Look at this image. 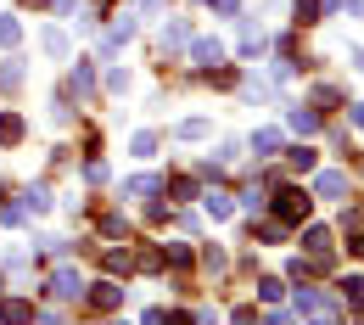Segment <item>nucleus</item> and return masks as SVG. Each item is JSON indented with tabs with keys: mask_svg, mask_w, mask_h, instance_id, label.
<instances>
[{
	"mask_svg": "<svg viewBox=\"0 0 364 325\" xmlns=\"http://www.w3.org/2000/svg\"><path fill=\"white\" fill-rule=\"evenodd\" d=\"M291 314H303V320H348V303H336V297L314 292L309 280H297V309Z\"/></svg>",
	"mask_w": 364,
	"mask_h": 325,
	"instance_id": "obj_1",
	"label": "nucleus"
},
{
	"mask_svg": "<svg viewBox=\"0 0 364 325\" xmlns=\"http://www.w3.org/2000/svg\"><path fill=\"white\" fill-rule=\"evenodd\" d=\"M309 208H314V191H303V186H280V191H274V219L303 225V219H309Z\"/></svg>",
	"mask_w": 364,
	"mask_h": 325,
	"instance_id": "obj_2",
	"label": "nucleus"
},
{
	"mask_svg": "<svg viewBox=\"0 0 364 325\" xmlns=\"http://www.w3.org/2000/svg\"><path fill=\"white\" fill-rule=\"evenodd\" d=\"M85 303L95 314H112V309H124V286L118 280H95V286H85Z\"/></svg>",
	"mask_w": 364,
	"mask_h": 325,
	"instance_id": "obj_3",
	"label": "nucleus"
},
{
	"mask_svg": "<svg viewBox=\"0 0 364 325\" xmlns=\"http://www.w3.org/2000/svg\"><path fill=\"white\" fill-rule=\"evenodd\" d=\"M157 46H163V56L185 50V46H191V23H185V17H163V34H157Z\"/></svg>",
	"mask_w": 364,
	"mask_h": 325,
	"instance_id": "obj_4",
	"label": "nucleus"
},
{
	"mask_svg": "<svg viewBox=\"0 0 364 325\" xmlns=\"http://www.w3.org/2000/svg\"><path fill=\"white\" fill-rule=\"evenodd\" d=\"M264 46H269V34H264V23H252V17H241V56H258Z\"/></svg>",
	"mask_w": 364,
	"mask_h": 325,
	"instance_id": "obj_5",
	"label": "nucleus"
},
{
	"mask_svg": "<svg viewBox=\"0 0 364 325\" xmlns=\"http://www.w3.org/2000/svg\"><path fill=\"white\" fill-rule=\"evenodd\" d=\"M50 292H56V297H85V275H79V270H56V275H50Z\"/></svg>",
	"mask_w": 364,
	"mask_h": 325,
	"instance_id": "obj_6",
	"label": "nucleus"
},
{
	"mask_svg": "<svg viewBox=\"0 0 364 325\" xmlns=\"http://www.w3.org/2000/svg\"><path fill=\"white\" fill-rule=\"evenodd\" d=\"M191 62H202V68H213V62H225V46L202 34V40H191Z\"/></svg>",
	"mask_w": 364,
	"mask_h": 325,
	"instance_id": "obj_7",
	"label": "nucleus"
},
{
	"mask_svg": "<svg viewBox=\"0 0 364 325\" xmlns=\"http://www.w3.org/2000/svg\"><path fill=\"white\" fill-rule=\"evenodd\" d=\"M17 208H23V213H50V186L34 180V186L23 191V202H17Z\"/></svg>",
	"mask_w": 364,
	"mask_h": 325,
	"instance_id": "obj_8",
	"label": "nucleus"
},
{
	"mask_svg": "<svg viewBox=\"0 0 364 325\" xmlns=\"http://www.w3.org/2000/svg\"><path fill=\"white\" fill-rule=\"evenodd\" d=\"M68 90L79 95V101H85V95L95 90V68H90V62H79V68H73V73H68Z\"/></svg>",
	"mask_w": 364,
	"mask_h": 325,
	"instance_id": "obj_9",
	"label": "nucleus"
},
{
	"mask_svg": "<svg viewBox=\"0 0 364 325\" xmlns=\"http://www.w3.org/2000/svg\"><path fill=\"white\" fill-rule=\"evenodd\" d=\"M286 124H291L297 135H314V129H319V112H309V107H286Z\"/></svg>",
	"mask_w": 364,
	"mask_h": 325,
	"instance_id": "obj_10",
	"label": "nucleus"
},
{
	"mask_svg": "<svg viewBox=\"0 0 364 325\" xmlns=\"http://www.w3.org/2000/svg\"><path fill=\"white\" fill-rule=\"evenodd\" d=\"M202 202H208V219H213V225H225L230 213H235V202H230L225 191H208V196H202Z\"/></svg>",
	"mask_w": 364,
	"mask_h": 325,
	"instance_id": "obj_11",
	"label": "nucleus"
},
{
	"mask_svg": "<svg viewBox=\"0 0 364 325\" xmlns=\"http://www.w3.org/2000/svg\"><path fill=\"white\" fill-rule=\"evenodd\" d=\"M241 95L264 107V101H274V85H269V79H258V73H252V79H241Z\"/></svg>",
	"mask_w": 364,
	"mask_h": 325,
	"instance_id": "obj_12",
	"label": "nucleus"
},
{
	"mask_svg": "<svg viewBox=\"0 0 364 325\" xmlns=\"http://www.w3.org/2000/svg\"><path fill=\"white\" fill-rule=\"evenodd\" d=\"M342 191H348V174H336V169H325L314 180V196H342Z\"/></svg>",
	"mask_w": 364,
	"mask_h": 325,
	"instance_id": "obj_13",
	"label": "nucleus"
},
{
	"mask_svg": "<svg viewBox=\"0 0 364 325\" xmlns=\"http://www.w3.org/2000/svg\"><path fill=\"white\" fill-rule=\"evenodd\" d=\"M157 191H163L157 174H135V180H124V196H157Z\"/></svg>",
	"mask_w": 364,
	"mask_h": 325,
	"instance_id": "obj_14",
	"label": "nucleus"
},
{
	"mask_svg": "<svg viewBox=\"0 0 364 325\" xmlns=\"http://www.w3.org/2000/svg\"><path fill=\"white\" fill-rule=\"evenodd\" d=\"M291 11H297V23L309 28V23H319V17L331 11V6H325V0H291Z\"/></svg>",
	"mask_w": 364,
	"mask_h": 325,
	"instance_id": "obj_15",
	"label": "nucleus"
},
{
	"mask_svg": "<svg viewBox=\"0 0 364 325\" xmlns=\"http://www.w3.org/2000/svg\"><path fill=\"white\" fill-rule=\"evenodd\" d=\"M0 320H34V303H23V297H0Z\"/></svg>",
	"mask_w": 364,
	"mask_h": 325,
	"instance_id": "obj_16",
	"label": "nucleus"
},
{
	"mask_svg": "<svg viewBox=\"0 0 364 325\" xmlns=\"http://www.w3.org/2000/svg\"><path fill=\"white\" fill-rule=\"evenodd\" d=\"M336 292H342V303H348V309H364V275H348Z\"/></svg>",
	"mask_w": 364,
	"mask_h": 325,
	"instance_id": "obj_17",
	"label": "nucleus"
},
{
	"mask_svg": "<svg viewBox=\"0 0 364 325\" xmlns=\"http://www.w3.org/2000/svg\"><path fill=\"white\" fill-rule=\"evenodd\" d=\"M286 230H291L286 219H269V225H252V230H247V235H264L269 247H280V241H286Z\"/></svg>",
	"mask_w": 364,
	"mask_h": 325,
	"instance_id": "obj_18",
	"label": "nucleus"
},
{
	"mask_svg": "<svg viewBox=\"0 0 364 325\" xmlns=\"http://www.w3.org/2000/svg\"><path fill=\"white\" fill-rule=\"evenodd\" d=\"M40 50H46V56H68V34H62V28H46V34H40Z\"/></svg>",
	"mask_w": 364,
	"mask_h": 325,
	"instance_id": "obj_19",
	"label": "nucleus"
},
{
	"mask_svg": "<svg viewBox=\"0 0 364 325\" xmlns=\"http://www.w3.org/2000/svg\"><path fill=\"white\" fill-rule=\"evenodd\" d=\"M252 151H258V157H274V151H280V129H258V135H252Z\"/></svg>",
	"mask_w": 364,
	"mask_h": 325,
	"instance_id": "obj_20",
	"label": "nucleus"
},
{
	"mask_svg": "<svg viewBox=\"0 0 364 325\" xmlns=\"http://www.w3.org/2000/svg\"><path fill=\"white\" fill-rule=\"evenodd\" d=\"M17 140H23V118L6 112V118H0V146H17Z\"/></svg>",
	"mask_w": 364,
	"mask_h": 325,
	"instance_id": "obj_21",
	"label": "nucleus"
},
{
	"mask_svg": "<svg viewBox=\"0 0 364 325\" xmlns=\"http://www.w3.org/2000/svg\"><path fill=\"white\" fill-rule=\"evenodd\" d=\"M208 135V118H185V124H174V140H202Z\"/></svg>",
	"mask_w": 364,
	"mask_h": 325,
	"instance_id": "obj_22",
	"label": "nucleus"
},
{
	"mask_svg": "<svg viewBox=\"0 0 364 325\" xmlns=\"http://www.w3.org/2000/svg\"><path fill=\"white\" fill-rule=\"evenodd\" d=\"M303 241H309V252H331V230H325V225H309Z\"/></svg>",
	"mask_w": 364,
	"mask_h": 325,
	"instance_id": "obj_23",
	"label": "nucleus"
},
{
	"mask_svg": "<svg viewBox=\"0 0 364 325\" xmlns=\"http://www.w3.org/2000/svg\"><path fill=\"white\" fill-rule=\"evenodd\" d=\"M129 151H135V157H157V135H151V129H140V135L129 140Z\"/></svg>",
	"mask_w": 364,
	"mask_h": 325,
	"instance_id": "obj_24",
	"label": "nucleus"
},
{
	"mask_svg": "<svg viewBox=\"0 0 364 325\" xmlns=\"http://www.w3.org/2000/svg\"><path fill=\"white\" fill-rule=\"evenodd\" d=\"M280 292H286V280H274V275H258V297H264V303H280Z\"/></svg>",
	"mask_w": 364,
	"mask_h": 325,
	"instance_id": "obj_25",
	"label": "nucleus"
},
{
	"mask_svg": "<svg viewBox=\"0 0 364 325\" xmlns=\"http://www.w3.org/2000/svg\"><path fill=\"white\" fill-rule=\"evenodd\" d=\"M264 202H269V191L258 186V180H252V186L241 191V208H252V213H258V208H264Z\"/></svg>",
	"mask_w": 364,
	"mask_h": 325,
	"instance_id": "obj_26",
	"label": "nucleus"
},
{
	"mask_svg": "<svg viewBox=\"0 0 364 325\" xmlns=\"http://www.w3.org/2000/svg\"><path fill=\"white\" fill-rule=\"evenodd\" d=\"M135 270H146V275H157V270H163V252H157V247H146V252H135Z\"/></svg>",
	"mask_w": 364,
	"mask_h": 325,
	"instance_id": "obj_27",
	"label": "nucleus"
},
{
	"mask_svg": "<svg viewBox=\"0 0 364 325\" xmlns=\"http://www.w3.org/2000/svg\"><path fill=\"white\" fill-rule=\"evenodd\" d=\"M6 275H11V280H28V252H6Z\"/></svg>",
	"mask_w": 364,
	"mask_h": 325,
	"instance_id": "obj_28",
	"label": "nucleus"
},
{
	"mask_svg": "<svg viewBox=\"0 0 364 325\" xmlns=\"http://www.w3.org/2000/svg\"><path fill=\"white\" fill-rule=\"evenodd\" d=\"M163 258H168L174 270H185V264H191V247H185V241H168V247H163Z\"/></svg>",
	"mask_w": 364,
	"mask_h": 325,
	"instance_id": "obj_29",
	"label": "nucleus"
},
{
	"mask_svg": "<svg viewBox=\"0 0 364 325\" xmlns=\"http://www.w3.org/2000/svg\"><path fill=\"white\" fill-rule=\"evenodd\" d=\"M286 157H291V169H297V174H309V169H314V151H309V146H291Z\"/></svg>",
	"mask_w": 364,
	"mask_h": 325,
	"instance_id": "obj_30",
	"label": "nucleus"
},
{
	"mask_svg": "<svg viewBox=\"0 0 364 325\" xmlns=\"http://www.w3.org/2000/svg\"><path fill=\"white\" fill-rule=\"evenodd\" d=\"M107 270H112V275H129V270H135V258H129V252H118V247H112V252H107Z\"/></svg>",
	"mask_w": 364,
	"mask_h": 325,
	"instance_id": "obj_31",
	"label": "nucleus"
},
{
	"mask_svg": "<svg viewBox=\"0 0 364 325\" xmlns=\"http://www.w3.org/2000/svg\"><path fill=\"white\" fill-rule=\"evenodd\" d=\"M23 40V23L17 17H0V46H17Z\"/></svg>",
	"mask_w": 364,
	"mask_h": 325,
	"instance_id": "obj_32",
	"label": "nucleus"
},
{
	"mask_svg": "<svg viewBox=\"0 0 364 325\" xmlns=\"http://www.w3.org/2000/svg\"><path fill=\"white\" fill-rule=\"evenodd\" d=\"M314 107H342V90L336 85H314Z\"/></svg>",
	"mask_w": 364,
	"mask_h": 325,
	"instance_id": "obj_33",
	"label": "nucleus"
},
{
	"mask_svg": "<svg viewBox=\"0 0 364 325\" xmlns=\"http://www.w3.org/2000/svg\"><path fill=\"white\" fill-rule=\"evenodd\" d=\"M168 196H180V202H191V196H202V191H196V180H174V186H168Z\"/></svg>",
	"mask_w": 364,
	"mask_h": 325,
	"instance_id": "obj_34",
	"label": "nucleus"
},
{
	"mask_svg": "<svg viewBox=\"0 0 364 325\" xmlns=\"http://www.w3.org/2000/svg\"><path fill=\"white\" fill-rule=\"evenodd\" d=\"M235 157H241V140H225V146H219V163H213V169H225V163H235Z\"/></svg>",
	"mask_w": 364,
	"mask_h": 325,
	"instance_id": "obj_35",
	"label": "nucleus"
},
{
	"mask_svg": "<svg viewBox=\"0 0 364 325\" xmlns=\"http://www.w3.org/2000/svg\"><path fill=\"white\" fill-rule=\"evenodd\" d=\"M85 180H90V186H101V180H107V163H101V157H90V163H85Z\"/></svg>",
	"mask_w": 364,
	"mask_h": 325,
	"instance_id": "obj_36",
	"label": "nucleus"
},
{
	"mask_svg": "<svg viewBox=\"0 0 364 325\" xmlns=\"http://www.w3.org/2000/svg\"><path fill=\"white\" fill-rule=\"evenodd\" d=\"M107 90L124 95V90H129V73H118V68H112V73H107Z\"/></svg>",
	"mask_w": 364,
	"mask_h": 325,
	"instance_id": "obj_37",
	"label": "nucleus"
},
{
	"mask_svg": "<svg viewBox=\"0 0 364 325\" xmlns=\"http://www.w3.org/2000/svg\"><path fill=\"white\" fill-rule=\"evenodd\" d=\"M124 230H129V225H124L118 213H107V219H101V235H124Z\"/></svg>",
	"mask_w": 364,
	"mask_h": 325,
	"instance_id": "obj_38",
	"label": "nucleus"
},
{
	"mask_svg": "<svg viewBox=\"0 0 364 325\" xmlns=\"http://www.w3.org/2000/svg\"><path fill=\"white\" fill-rule=\"evenodd\" d=\"M208 6H213L219 17H235V11H241V0H208Z\"/></svg>",
	"mask_w": 364,
	"mask_h": 325,
	"instance_id": "obj_39",
	"label": "nucleus"
},
{
	"mask_svg": "<svg viewBox=\"0 0 364 325\" xmlns=\"http://www.w3.org/2000/svg\"><path fill=\"white\" fill-rule=\"evenodd\" d=\"M336 6H342V11H353V17L364 23V0H336Z\"/></svg>",
	"mask_w": 364,
	"mask_h": 325,
	"instance_id": "obj_40",
	"label": "nucleus"
},
{
	"mask_svg": "<svg viewBox=\"0 0 364 325\" xmlns=\"http://www.w3.org/2000/svg\"><path fill=\"white\" fill-rule=\"evenodd\" d=\"M348 62H353V68L364 73V46H353V50H348Z\"/></svg>",
	"mask_w": 364,
	"mask_h": 325,
	"instance_id": "obj_41",
	"label": "nucleus"
},
{
	"mask_svg": "<svg viewBox=\"0 0 364 325\" xmlns=\"http://www.w3.org/2000/svg\"><path fill=\"white\" fill-rule=\"evenodd\" d=\"M140 11H163V6H168V0H135Z\"/></svg>",
	"mask_w": 364,
	"mask_h": 325,
	"instance_id": "obj_42",
	"label": "nucleus"
},
{
	"mask_svg": "<svg viewBox=\"0 0 364 325\" xmlns=\"http://www.w3.org/2000/svg\"><path fill=\"white\" fill-rule=\"evenodd\" d=\"M348 247H353V252L364 258V230H353V241H348Z\"/></svg>",
	"mask_w": 364,
	"mask_h": 325,
	"instance_id": "obj_43",
	"label": "nucleus"
},
{
	"mask_svg": "<svg viewBox=\"0 0 364 325\" xmlns=\"http://www.w3.org/2000/svg\"><path fill=\"white\" fill-rule=\"evenodd\" d=\"M353 124H359V129H364V101H353Z\"/></svg>",
	"mask_w": 364,
	"mask_h": 325,
	"instance_id": "obj_44",
	"label": "nucleus"
},
{
	"mask_svg": "<svg viewBox=\"0 0 364 325\" xmlns=\"http://www.w3.org/2000/svg\"><path fill=\"white\" fill-rule=\"evenodd\" d=\"M23 6H34V11H40V6H46V0H23Z\"/></svg>",
	"mask_w": 364,
	"mask_h": 325,
	"instance_id": "obj_45",
	"label": "nucleus"
},
{
	"mask_svg": "<svg viewBox=\"0 0 364 325\" xmlns=\"http://www.w3.org/2000/svg\"><path fill=\"white\" fill-rule=\"evenodd\" d=\"M0 202H6V180H0Z\"/></svg>",
	"mask_w": 364,
	"mask_h": 325,
	"instance_id": "obj_46",
	"label": "nucleus"
},
{
	"mask_svg": "<svg viewBox=\"0 0 364 325\" xmlns=\"http://www.w3.org/2000/svg\"><path fill=\"white\" fill-rule=\"evenodd\" d=\"M0 292H6V280H0Z\"/></svg>",
	"mask_w": 364,
	"mask_h": 325,
	"instance_id": "obj_47",
	"label": "nucleus"
}]
</instances>
